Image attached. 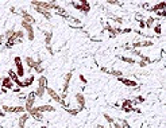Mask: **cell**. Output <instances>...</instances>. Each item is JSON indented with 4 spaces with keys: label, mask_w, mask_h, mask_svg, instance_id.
<instances>
[{
    "label": "cell",
    "mask_w": 166,
    "mask_h": 128,
    "mask_svg": "<svg viewBox=\"0 0 166 128\" xmlns=\"http://www.w3.org/2000/svg\"><path fill=\"white\" fill-rule=\"evenodd\" d=\"M37 109H38V112H41V113H45V112H55V107H53V105H50V104H43V105H41V107H37Z\"/></svg>",
    "instance_id": "obj_16"
},
{
    "label": "cell",
    "mask_w": 166,
    "mask_h": 128,
    "mask_svg": "<svg viewBox=\"0 0 166 128\" xmlns=\"http://www.w3.org/2000/svg\"><path fill=\"white\" fill-rule=\"evenodd\" d=\"M107 74H111V76L116 77V78H119V77H123V71L119 70V69H108Z\"/></svg>",
    "instance_id": "obj_26"
},
{
    "label": "cell",
    "mask_w": 166,
    "mask_h": 128,
    "mask_svg": "<svg viewBox=\"0 0 166 128\" xmlns=\"http://www.w3.org/2000/svg\"><path fill=\"white\" fill-rule=\"evenodd\" d=\"M33 70H35V73H37V74H42L43 71H45V67L42 66V58L35 59V66H34V69H33Z\"/></svg>",
    "instance_id": "obj_18"
},
{
    "label": "cell",
    "mask_w": 166,
    "mask_h": 128,
    "mask_svg": "<svg viewBox=\"0 0 166 128\" xmlns=\"http://www.w3.org/2000/svg\"><path fill=\"white\" fill-rule=\"evenodd\" d=\"M46 95H48L51 100H54L57 104H61L62 100H61V97H59V95L57 93V90H55V89H53V88H50V86H49V88L46 89Z\"/></svg>",
    "instance_id": "obj_9"
},
{
    "label": "cell",
    "mask_w": 166,
    "mask_h": 128,
    "mask_svg": "<svg viewBox=\"0 0 166 128\" xmlns=\"http://www.w3.org/2000/svg\"><path fill=\"white\" fill-rule=\"evenodd\" d=\"M165 8H166V2H159V3H157V4H153L147 11H150V12H159V11L165 10Z\"/></svg>",
    "instance_id": "obj_13"
},
{
    "label": "cell",
    "mask_w": 166,
    "mask_h": 128,
    "mask_svg": "<svg viewBox=\"0 0 166 128\" xmlns=\"http://www.w3.org/2000/svg\"><path fill=\"white\" fill-rule=\"evenodd\" d=\"M43 36H45V46H51L53 31H50V30H45V31H43Z\"/></svg>",
    "instance_id": "obj_17"
},
{
    "label": "cell",
    "mask_w": 166,
    "mask_h": 128,
    "mask_svg": "<svg viewBox=\"0 0 166 128\" xmlns=\"http://www.w3.org/2000/svg\"><path fill=\"white\" fill-rule=\"evenodd\" d=\"M158 15H159V16H161V18H165V16H166V10L159 11V12H158Z\"/></svg>",
    "instance_id": "obj_39"
},
{
    "label": "cell",
    "mask_w": 166,
    "mask_h": 128,
    "mask_svg": "<svg viewBox=\"0 0 166 128\" xmlns=\"http://www.w3.org/2000/svg\"><path fill=\"white\" fill-rule=\"evenodd\" d=\"M14 86H15V84L12 82L8 77H3V78H2V88H4L5 90H8V89H14Z\"/></svg>",
    "instance_id": "obj_15"
},
{
    "label": "cell",
    "mask_w": 166,
    "mask_h": 128,
    "mask_svg": "<svg viewBox=\"0 0 166 128\" xmlns=\"http://www.w3.org/2000/svg\"><path fill=\"white\" fill-rule=\"evenodd\" d=\"M65 109V112H68L70 116H77L78 113H80V109L78 108H69V107H66V108H64Z\"/></svg>",
    "instance_id": "obj_28"
},
{
    "label": "cell",
    "mask_w": 166,
    "mask_h": 128,
    "mask_svg": "<svg viewBox=\"0 0 166 128\" xmlns=\"http://www.w3.org/2000/svg\"><path fill=\"white\" fill-rule=\"evenodd\" d=\"M103 117H104V120L107 121V123L109 124V126H112V124L115 123V119L112 117V116H109L108 113H103Z\"/></svg>",
    "instance_id": "obj_31"
},
{
    "label": "cell",
    "mask_w": 166,
    "mask_h": 128,
    "mask_svg": "<svg viewBox=\"0 0 166 128\" xmlns=\"http://www.w3.org/2000/svg\"><path fill=\"white\" fill-rule=\"evenodd\" d=\"M78 80H80L81 82L84 84V85H87V78H85V77L83 76V74H78Z\"/></svg>",
    "instance_id": "obj_38"
},
{
    "label": "cell",
    "mask_w": 166,
    "mask_h": 128,
    "mask_svg": "<svg viewBox=\"0 0 166 128\" xmlns=\"http://www.w3.org/2000/svg\"><path fill=\"white\" fill-rule=\"evenodd\" d=\"M154 46V42L149 39H142V40H134L132 45H131V49H145V47H151Z\"/></svg>",
    "instance_id": "obj_5"
},
{
    "label": "cell",
    "mask_w": 166,
    "mask_h": 128,
    "mask_svg": "<svg viewBox=\"0 0 166 128\" xmlns=\"http://www.w3.org/2000/svg\"><path fill=\"white\" fill-rule=\"evenodd\" d=\"M0 116H2V117H4V116H5V113H4V112H3V111H0Z\"/></svg>",
    "instance_id": "obj_46"
},
{
    "label": "cell",
    "mask_w": 166,
    "mask_h": 128,
    "mask_svg": "<svg viewBox=\"0 0 166 128\" xmlns=\"http://www.w3.org/2000/svg\"><path fill=\"white\" fill-rule=\"evenodd\" d=\"M74 99H76V101H77V104H78V109H80V111H83V109L85 108V104H87L85 96H84L83 93H76Z\"/></svg>",
    "instance_id": "obj_11"
},
{
    "label": "cell",
    "mask_w": 166,
    "mask_h": 128,
    "mask_svg": "<svg viewBox=\"0 0 166 128\" xmlns=\"http://www.w3.org/2000/svg\"><path fill=\"white\" fill-rule=\"evenodd\" d=\"M96 128H105V127L101 126V124H97V126H96Z\"/></svg>",
    "instance_id": "obj_47"
},
{
    "label": "cell",
    "mask_w": 166,
    "mask_h": 128,
    "mask_svg": "<svg viewBox=\"0 0 166 128\" xmlns=\"http://www.w3.org/2000/svg\"><path fill=\"white\" fill-rule=\"evenodd\" d=\"M143 101H145V97H143V96H138L135 100H132V104L136 105V104H139V102H143Z\"/></svg>",
    "instance_id": "obj_34"
},
{
    "label": "cell",
    "mask_w": 166,
    "mask_h": 128,
    "mask_svg": "<svg viewBox=\"0 0 166 128\" xmlns=\"http://www.w3.org/2000/svg\"><path fill=\"white\" fill-rule=\"evenodd\" d=\"M24 64L27 65V67H29V71H31L34 69V66H35V58H33V57H26L24 58Z\"/></svg>",
    "instance_id": "obj_22"
},
{
    "label": "cell",
    "mask_w": 166,
    "mask_h": 128,
    "mask_svg": "<svg viewBox=\"0 0 166 128\" xmlns=\"http://www.w3.org/2000/svg\"><path fill=\"white\" fill-rule=\"evenodd\" d=\"M24 36H26V33H24L23 30H16V43H22V40L24 39Z\"/></svg>",
    "instance_id": "obj_27"
},
{
    "label": "cell",
    "mask_w": 166,
    "mask_h": 128,
    "mask_svg": "<svg viewBox=\"0 0 166 128\" xmlns=\"http://www.w3.org/2000/svg\"><path fill=\"white\" fill-rule=\"evenodd\" d=\"M138 65H139L140 67H146L147 66V64H146L145 61H139V62H138Z\"/></svg>",
    "instance_id": "obj_40"
},
{
    "label": "cell",
    "mask_w": 166,
    "mask_h": 128,
    "mask_svg": "<svg viewBox=\"0 0 166 128\" xmlns=\"http://www.w3.org/2000/svg\"><path fill=\"white\" fill-rule=\"evenodd\" d=\"M73 78V70L68 71L65 74V78H64V85H62V93H68V89H69V85H70V81Z\"/></svg>",
    "instance_id": "obj_7"
},
{
    "label": "cell",
    "mask_w": 166,
    "mask_h": 128,
    "mask_svg": "<svg viewBox=\"0 0 166 128\" xmlns=\"http://www.w3.org/2000/svg\"><path fill=\"white\" fill-rule=\"evenodd\" d=\"M139 27H140V29H146V26H145V20H139Z\"/></svg>",
    "instance_id": "obj_41"
},
{
    "label": "cell",
    "mask_w": 166,
    "mask_h": 128,
    "mask_svg": "<svg viewBox=\"0 0 166 128\" xmlns=\"http://www.w3.org/2000/svg\"><path fill=\"white\" fill-rule=\"evenodd\" d=\"M19 90H20L19 88H14V92H15V93H19Z\"/></svg>",
    "instance_id": "obj_45"
},
{
    "label": "cell",
    "mask_w": 166,
    "mask_h": 128,
    "mask_svg": "<svg viewBox=\"0 0 166 128\" xmlns=\"http://www.w3.org/2000/svg\"><path fill=\"white\" fill-rule=\"evenodd\" d=\"M41 128H48V127H46V126H43V127H41Z\"/></svg>",
    "instance_id": "obj_48"
},
{
    "label": "cell",
    "mask_w": 166,
    "mask_h": 128,
    "mask_svg": "<svg viewBox=\"0 0 166 128\" xmlns=\"http://www.w3.org/2000/svg\"><path fill=\"white\" fill-rule=\"evenodd\" d=\"M27 113H29V115H30V117H33L34 120H43V113H41V112H38V109H37V107H34L30 112H27Z\"/></svg>",
    "instance_id": "obj_14"
},
{
    "label": "cell",
    "mask_w": 166,
    "mask_h": 128,
    "mask_svg": "<svg viewBox=\"0 0 166 128\" xmlns=\"http://www.w3.org/2000/svg\"><path fill=\"white\" fill-rule=\"evenodd\" d=\"M20 15H22V20H24V22H26V23L33 24V26L37 23V19H35V18H34L31 14H29V12H27V11L22 10V11H20Z\"/></svg>",
    "instance_id": "obj_8"
},
{
    "label": "cell",
    "mask_w": 166,
    "mask_h": 128,
    "mask_svg": "<svg viewBox=\"0 0 166 128\" xmlns=\"http://www.w3.org/2000/svg\"><path fill=\"white\" fill-rule=\"evenodd\" d=\"M131 29H124V30H122V34H127V33H131Z\"/></svg>",
    "instance_id": "obj_42"
},
{
    "label": "cell",
    "mask_w": 166,
    "mask_h": 128,
    "mask_svg": "<svg viewBox=\"0 0 166 128\" xmlns=\"http://www.w3.org/2000/svg\"><path fill=\"white\" fill-rule=\"evenodd\" d=\"M119 82H122L123 85L128 86V88H138V82L132 78H124V77H119Z\"/></svg>",
    "instance_id": "obj_10"
},
{
    "label": "cell",
    "mask_w": 166,
    "mask_h": 128,
    "mask_svg": "<svg viewBox=\"0 0 166 128\" xmlns=\"http://www.w3.org/2000/svg\"><path fill=\"white\" fill-rule=\"evenodd\" d=\"M0 109H2L4 113H24L26 109H24L23 105H16V107H8V105H0Z\"/></svg>",
    "instance_id": "obj_3"
},
{
    "label": "cell",
    "mask_w": 166,
    "mask_h": 128,
    "mask_svg": "<svg viewBox=\"0 0 166 128\" xmlns=\"http://www.w3.org/2000/svg\"><path fill=\"white\" fill-rule=\"evenodd\" d=\"M7 74H8V78H10L11 81H12V82H15V81H16L18 78H19V77H18L16 76V71H14V69H10V70H8L7 71Z\"/></svg>",
    "instance_id": "obj_29"
},
{
    "label": "cell",
    "mask_w": 166,
    "mask_h": 128,
    "mask_svg": "<svg viewBox=\"0 0 166 128\" xmlns=\"http://www.w3.org/2000/svg\"><path fill=\"white\" fill-rule=\"evenodd\" d=\"M153 30H154V34H155V35H161V34H162V27H161V24H154Z\"/></svg>",
    "instance_id": "obj_32"
},
{
    "label": "cell",
    "mask_w": 166,
    "mask_h": 128,
    "mask_svg": "<svg viewBox=\"0 0 166 128\" xmlns=\"http://www.w3.org/2000/svg\"><path fill=\"white\" fill-rule=\"evenodd\" d=\"M37 82H38V86H41V88H45V89L49 88V81L46 78V76H39Z\"/></svg>",
    "instance_id": "obj_23"
},
{
    "label": "cell",
    "mask_w": 166,
    "mask_h": 128,
    "mask_svg": "<svg viewBox=\"0 0 166 128\" xmlns=\"http://www.w3.org/2000/svg\"><path fill=\"white\" fill-rule=\"evenodd\" d=\"M0 111H2V109H0Z\"/></svg>",
    "instance_id": "obj_50"
},
{
    "label": "cell",
    "mask_w": 166,
    "mask_h": 128,
    "mask_svg": "<svg viewBox=\"0 0 166 128\" xmlns=\"http://www.w3.org/2000/svg\"><path fill=\"white\" fill-rule=\"evenodd\" d=\"M112 19H114L115 22H116V23L118 24H122V23H123V22H124V19H123V18H120V16H114V15H112Z\"/></svg>",
    "instance_id": "obj_36"
},
{
    "label": "cell",
    "mask_w": 166,
    "mask_h": 128,
    "mask_svg": "<svg viewBox=\"0 0 166 128\" xmlns=\"http://www.w3.org/2000/svg\"><path fill=\"white\" fill-rule=\"evenodd\" d=\"M34 95H35V97H38V99H43L46 96V89L41 88V86H37V89L34 90Z\"/></svg>",
    "instance_id": "obj_24"
},
{
    "label": "cell",
    "mask_w": 166,
    "mask_h": 128,
    "mask_svg": "<svg viewBox=\"0 0 166 128\" xmlns=\"http://www.w3.org/2000/svg\"><path fill=\"white\" fill-rule=\"evenodd\" d=\"M155 18L154 16H149L147 19L145 20V26H146V29H153L154 27V24H155Z\"/></svg>",
    "instance_id": "obj_25"
},
{
    "label": "cell",
    "mask_w": 166,
    "mask_h": 128,
    "mask_svg": "<svg viewBox=\"0 0 166 128\" xmlns=\"http://www.w3.org/2000/svg\"><path fill=\"white\" fill-rule=\"evenodd\" d=\"M46 51H48L50 55H54V49H53V46H46Z\"/></svg>",
    "instance_id": "obj_37"
},
{
    "label": "cell",
    "mask_w": 166,
    "mask_h": 128,
    "mask_svg": "<svg viewBox=\"0 0 166 128\" xmlns=\"http://www.w3.org/2000/svg\"><path fill=\"white\" fill-rule=\"evenodd\" d=\"M34 10H35V12H38V14H41L43 18H45L46 20H51V18H53V14H51V11H49V10H43V8H39V7H33Z\"/></svg>",
    "instance_id": "obj_12"
},
{
    "label": "cell",
    "mask_w": 166,
    "mask_h": 128,
    "mask_svg": "<svg viewBox=\"0 0 166 128\" xmlns=\"http://www.w3.org/2000/svg\"><path fill=\"white\" fill-rule=\"evenodd\" d=\"M70 5H73L76 10H78L80 12H83L84 15H88L89 11H90V4L89 2H87V0H80V2H70L69 3Z\"/></svg>",
    "instance_id": "obj_1"
},
{
    "label": "cell",
    "mask_w": 166,
    "mask_h": 128,
    "mask_svg": "<svg viewBox=\"0 0 166 128\" xmlns=\"http://www.w3.org/2000/svg\"><path fill=\"white\" fill-rule=\"evenodd\" d=\"M30 119V115L27 113V112H24V113H22L19 117H18V126H26L27 120Z\"/></svg>",
    "instance_id": "obj_21"
},
{
    "label": "cell",
    "mask_w": 166,
    "mask_h": 128,
    "mask_svg": "<svg viewBox=\"0 0 166 128\" xmlns=\"http://www.w3.org/2000/svg\"><path fill=\"white\" fill-rule=\"evenodd\" d=\"M34 80H35V77H34V74H29L27 77H24V80L22 81V84H23V88H29L30 85H33Z\"/></svg>",
    "instance_id": "obj_20"
},
{
    "label": "cell",
    "mask_w": 166,
    "mask_h": 128,
    "mask_svg": "<svg viewBox=\"0 0 166 128\" xmlns=\"http://www.w3.org/2000/svg\"><path fill=\"white\" fill-rule=\"evenodd\" d=\"M12 36H16V30L10 29V30H7V31H5V33H4V38H5V39L12 38Z\"/></svg>",
    "instance_id": "obj_30"
},
{
    "label": "cell",
    "mask_w": 166,
    "mask_h": 128,
    "mask_svg": "<svg viewBox=\"0 0 166 128\" xmlns=\"http://www.w3.org/2000/svg\"><path fill=\"white\" fill-rule=\"evenodd\" d=\"M20 26H22V30H23L24 33H26L27 39H29L30 42H33V40L35 39V29H34V26H33V24L26 23L24 20L20 22Z\"/></svg>",
    "instance_id": "obj_2"
},
{
    "label": "cell",
    "mask_w": 166,
    "mask_h": 128,
    "mask_svg": "<svg viewBox=\"0 0 166 128\" xmlns=\"http://www.w3.org/2000/svg\"><path fill=\"white\" fill-rule=\"evenodd\" d=\"M100 70H101L103 73H108V69H107V67H104V66H101V67H100Z\"/></svg>",
    "instance_id": "obj_43"
},
{
    "label": "cell",
    "mask_w": 166,
    "mask_h": 128,
    "mask_svg": "<svg viewBox=\"0 0 166 128\" xmlns=\"http://www.w3.org/2000/svg\"><path fill=\"white\" fill-rule=\"evenodd\" d=\"M118 58L120 59L122 62H124V64H128V65L136 64V61H135V58H134V57H128V55H118Z\"/></svg>",
    "instance_id": "obj_19"
},
{
    "label": "cell",
    "mask_w": 166,
    "mask_h": 128,
    "mask_svg": "<svg viewBox=\"0 0 166 128\" xmlns=\"http://www.w3.org/2000/svg\"><path fill=\"white\" fill-rule=\"evenodd\" d=\"M4 39H5V38H4V35L2 34V35H0V46L3 45V40H4Z\"/></svg>",
    "instance_id": "obj_44"
},
{
    "label": "cell",
    "mask_w": 166,
    "mask_h": 128,
    "mask_svg": "<svg viewBox=\"0 0 166 128\" xmlns=\"http://www.w3.org/2000/svg\"><path fill=\"white\" fill-rule=\"evenodd\" d=\"M130 53L134 55V57H140V55H142L140 50H138V49H131V47H130Z\"/></svg>",
    "instance_id": "obj_33"
},
{
    "label": "cell",
    "mask_w": 166,
    "mask_h": 128,
    "mask_svg": "<svg viewBox=\"0 0 166 128\" xmlns=\"http://www.w3.org/2000/svg\"><path fill=\"white\" fill-rule=\"evenodd\" d=\"M0 51H2V47H0Z\"/></svg>",
    "instance_id": "obj_49"
},
{
    "label": "cell",
    "mask_w": 166,
    "mask_h": 128,
    "mask_svg": "<svg viewBox=\"0 0 166 128\" xmlns=\"http://www.w3.org/2000/svg\"><path fill=\"white\" fill-rule=\"evenodd\" d=\"M35 95H34V92H30L29 95L26 96V100H24V109H26V112H30L31 109L35 107Z\"/></svg>",
    "instance_id": "obj_4"
},
{
    "label": "cell",
    "mask_w": 166,
    "mask_h": 128,
    "mask_svg": "<svg viewBox=\"0 0 166 128\" xmlns=\"http://www.w3.org/2000/svg\"><path fill=\"white\" fill-rule=\"evenodd\" d=\"M107 4H108V5H119V7H122V5H123V3H120V2H115V0H108Z\"/></svg>",
    "instance_id": "obj_35"
},
{
    "label": "cell",
    "mask_w": 166,
    "mask_h": 128,
    "mask_svg": "<svg viewBox=\"0 0 166 128\" xmlns=\"http://www.w3.org/2000/svg\"><path fill=\"white\" fill-rule=\"evenodd\" d=\"M14 64L16 67V76L19 78H24V66H23V61L20 57H15L14 58Z\"/></svg>",
    "instance_id": "obj_6"
}]
</instances>
